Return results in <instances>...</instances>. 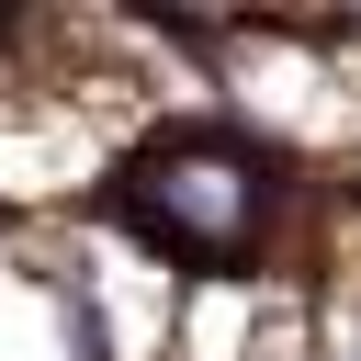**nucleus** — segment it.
Returning <instances> with one entry per match:
<instances>
[{
    "instance_id": "1",
    "label": "nucleus",
    "mask_w": 361,
    "mask_h": 361,
    "mask_svg": "<svg viewBox=\"0 0 361 361\" xmlns=\"http://www.w3.org/2000/svg\"><path fill=\"white\" fill-rule=\"evenodd\" d=\"M169 180H192L180 192V214H158V226H135L147 248H169V259H237V237L259 226V158L237 147V135H180L169 158H158Z\"/></svg>"
}]
</instances>
